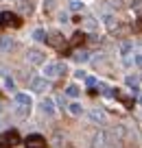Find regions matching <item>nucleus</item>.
Here are the masks:
<instances>
[{
    "mask_svg": "<svg viewBox=\"0 0 142 148\" xmlns=\"http://www.w3.org/2000/svg\"><path fill=\"white\" fill-rule=\"evenodd\" d=\"M70 9H72V11H81V9H83V2H72V5H70Z\"/></svg>",
    "mask_w": 142,
    "mask_h": 148,
    "instance_id": "obj_20",
    "label": "nucleus"
},
{
    "mask_svg": "<svg viewBox=\"0 0 142 148\" xmlns=\"http://www.w3.org/2000/svg\"><path fill=\"white\" fill-rule=\"evenodd\" d=\"M31 89H33V92H37V94L46 92V89H48V83H46L44 76H35V79L31 81Z\"/></svg>",
    "mask_w": 142,
    "mask_h": 148,
    "instance_id": "obj_8",
    "label": "nucleus"
},
{
    "mask_svg": "<svg viewBox=\"0 0 142 148\" xmlns=\"http://www.w3.org/2000/svg\"><path fill=\"white\" fill-rule=\"evenodd\" d=\"M101 144H103V133H98L94 137V148H101Z\"/></svg>",
    "mask_w": 142,
    "mask_h": 148,
    "instance_id": "obj_19",
    "label": "nucleus"
},
{
    "mask_svg": "<svg viewBox=\"0 0 142 148\" xmlns=\"http://www.w3.org/2000/svg\"><path fill=\"white\" fill-rule=\"evenodd\" d=\"M61 72H66V65H61V63H46L44 65V79H55Z\"/></svg>",
    "mask_w": 142,
    "mask_h": 148,
    "instance_id": "obj_3",
    "label": "nucleus"
},
{
    "mask_svg": "<svg viewBox=\"0 0 142 148\" xmlns=\"http://www.w3.org/2000/svg\"><path fill=\"white\" fill-rule=\"evenodd\" d=\"M20 144V133L15 129H9L0 135V148H15Z\"/></svg>",
    "mask_w": 142,
    "mask_h": 148,
    "instance_id": "obj_2",
    "label": "nucleus"
},
{
    "mask_svg": "<svg viewBox=\"0 0 142 148\" xmlns=\"http://www.w3.org/2000/svg\"><path fill=\"white\" fill-rule=\"evenodd\" d=\"M70 113H72V116H81V113H83V107L79 105V102H72V105H70Z\"/></svg>",
    "mask_w": 142,
    "mask_h": 148,
    "instance_id": "obj_11",
    "label": "nucleus"
},
{
    "mask_svg": "<svg viewBox=\"0 0 142 148\" xmlns=\"http://www.w3.org/2000/svg\"><path fill=\"white\" fill-rule=\"evenodd\" d=\"M20 24H22V20L15 13H11V11L0 13V26H20Z\"/></svg>",
    "mask_w": 142,
    "mask_h": 148,
    "instance_id": "obj_4",
    "label": "nucleus"
},
{
    "mask_svg": "<svg viewBox=\"0 0 142 148\" xmlns=\"http://www.w3.org/2000/svg\"><path fill=\"white\" fill-rule=\"evenodd\" d=\"M66 94H68L70 98H77L79 96V87H77V85H70V87L66 89Z\"/></svg>",
    "mask_w": 142,
    "mask_h": 148,
    "instance_id": "obj_13",
    "label": "nucleus"
},
{
    "mask_svg": "<svg viewBox=\"0 0 142 148\" xmlns=\"http://www.w3.org/2000/svg\"><path fill=\"white\" fill-rule=\"evenodd\" d=\"M13 100H15V105H18V113H20V116H26L28 111H31V105H33V100H31V94L18 92V94L13 96Z\"/></svg>",
    "mask_w": 142,
    "mask_h": 148,
    "instance_id": "obj_1",
    "label": "nucleus"
},
{
    "mask_svg": "<svg viewBox=\"0 0 142 148\" xmlns=\"http://www.w3.org/2000/svg\"><path fill=\"white\" fill-rule=\"evenodd\" d=\"M120 52H123V55L127 57L129 52H131V44H129V42H125V44H123V48H120Z\"/></svg>",
    "mask_w": 142,
    "mask_h": 148,
    "instance_id": "obj_16",
    "label": "nucleus"
},
{
    "mask_svg": "<svg viewBox=\"0 0 142 148\" xmlns=\"http://www.w3.org/2000/svg\"><path fill=\"white\" fill-rule=\"evenodd\" d=\"M33 37H35L37 42H42V39H44V37H46V33H44V31H42V28H37V31H35V33H33Z\"/></svg>",
    "mask_w": 142,
    "mask_h": 148,
    "instance_id": "obj_15",
    "label": "nucleus"
},
{
    "mask_svg": "<svg viewBox=\"0 0 142 148\" xmlns=\"http://www.w3.org/2000/svg\"><path fill=\"white\" fill-rule=\"evenodd\" d=\"M127 83L131 87H136V92H138V76H127Z\"/></svg>",
    "mask_w": 142,
    "mask_h": 148,
    "instance_id": "obj_18",
    "label": "nucleus"
},
{
    "mask_svg": "<svg viewBox=\"0 0 142 148\" xmlns=\"http://www.w3.org/2000/svg\"><path fill=\"white\" fill-rule=\"evenodd\" d=\"M44 39H46L48 44H51V46H55V48H64V44H66L64 35H61L59 31H53V33H48V35H46Z\"/></svg>",
    "mask_w": 142,
    "mask_h": 148,
    "instance_id": "obj_6",
    "label": "nucleus"
},
{
    "mask_svg": "<svg viewBox=\"0 0 142 148\" xmlns=\"http://www.w3.org/2000/svg\"><path fill=\"white\" fill-rule=\"evenodd\" d=\"M90 118H92L94 122H101V120H103L105 116H103V113H101L98 109H92V111H90Z\"/></svg>",
    "mask_w": 142,
    "mask_h": 148,
    "instance_id": "obj_12",
    "label": "nucleus"
},
{
    "mask_svg": "<svg viewBox=\"0 0 142 148\" xmlns=\"http://www.w3.org/2000/svg\"><path fill=\"white\" fill-rule=\"evenodd\" d=\"M83 39H85V35H83V33H77V35L72 37V44H74V46H79V44H81Z\"/></svg>",
    "mask_w": 142,
    "mask_h": 148,
    "instance_id": "obj_14",
    "label": "nucleus"
},
{
    "mask_svg": "<svg viewBox=\"0 0 142 148\" xmlns=\"http://www.w3.org/2000/svg\"><path fill=\"white\" fill-rule=\"evenodd\" d=\"M26 59L31 61V63L39 65V63H44V59H46V57H44V52H42V50H35V48H31V50L26 52Z\"/></svg>",
    "mask_w": 142,
    "mask_h": 148,
    "instance_id": "obj_7",
    "label": "nucleus"
},
{
    "mask_svg": "<svg viewBox=\"0 0 142 148\" xmlns=\"http://www.w3.org/2000/svg\"><path fill=\"white\" fill-rule=\"evenodd\" d=\"M103 20H105V24H107V26H114V18H112V15H105Z\"/></svg>",
    "mask_w": 142,
    "mask_h": 148,
    "instance_id": "obj_21",
    "label": "nucleus"
},
{
    "mask_svg": "<svg viewBox=\"0 0 142 148\" xmlns=\"http://www.w3.org/2000/svg\"><path fill=\"white\" fill-rule=\"evenodd\" d=\"M74 61H87V52H74Z\"/></svg>",
    "mask_w": 142,
    "mask_h": 148,
    "instance_id": "obj_17",
    "label": "nucleus"
},
{
    "mask_svg": "<svg viewBox=\"0 0 142 148\" xmlns=\"http://www.w3.org/2000/svg\"><path fill=\"white\" fill-rule=\"evenodd\" d=\"M42 107H44V113H48V116H53V113H55V102H53V98H44Z\"/></svg>",
    "mask_w": 142,
    "mask_h": 148,
    "instance_id": "obj_9",
    "label": "nucleus"
},
{
    "mask_svg": "<svg viewBox=\"0 0 142 148\" xmlns=\"http://www.w3.org/2000/svg\"><path fill=\"white\" fill-rule=\"evenodd\" d=\"M24 144H26V148H46L48 146V144H46V137H42V135H37V133L28 135Z\"/></svg>",
    "mask_w": 142,
    "mask_h": 148,
    "instance_id": "obj_5",
    "label": "nucleus"
},
{
    "mask_svg": "<svg viewBox=\"0 0 142 148\" xmlns=\"http://www.w3.org/2000/svg\"><path fill=\"white\" fill-rule=\"evenodd\" d=\"M11 48H13V39H9V37H2V39H0V50L9 52Z\"/></svg>",
    "mask_w": 142,
    "mask_h": 148,
    "instance_id": "obj_10",
    "label": "nucleus"
},
{
    "mask_svg": "<svg viewBox=\"0 0 142 148\" xmlns=\"http://www.w3.org/2000/svg\"><path fill=\"white\" fill-rule=\"evenodd\" d=\"M0 111H2V105H0Z\"/></svg>",
    "mask_w": 142,
    "mask_h": 148,
    "instance_id": "obj_22",
    "label": "nucleus"
}]
</instances>
